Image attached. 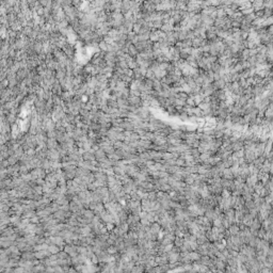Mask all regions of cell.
Here are the masks:
<instances>
[{"label": "cell", "mask_w": 273, "mask_h": 273, "mask_svg": "<svg viewBox=\"0 0 273 273\" xmlns=\"http://www.w3.org/2000/svg\"><path fill=\"white\" fill-rule=\"evenodd\" d=\"M10 29H12V30L15 31V32H19V31L23 30V24L20 23L19 20H16L15 23L12 24V25H11Z\"/></svg>", "instance_id": "cell-7"}, {"label": "cell", "mask_w": 273, "mask_h": 273, "mask_svg": "<svg viewBox=\"0 0 273 273\" xmlns=\"http://www.w3.org/2000/svg\"><path fill=\"white\" fill-rule=\"evenodd\" d=\"M47 147H48V150H57V147L59 146V143H58V141H57L56 139H49L48 138V141H47Z\"/></svg>", "instance_id": "cell-5"}, {"label": "cell", "mask_w": 273, "mask_h": 273, "mask_svg": "<svg viewBox=\"0 0 273 273\" xmlns=\"http://www.w3.org/2000/svg\"><path fill=\"white\" fill-rule=\"evenodd\" d=\"M128 101H129V105L132 106V107H135V108H141L142 107V99H141V97L129 96Z\"/></svg>", "instance_id": "cell-2"}, {"label": "cell", "mask_w": 273, "mask_h": 273, "mask_svg": "<svg viewBox=\"0 0 273 273\" xmlns=\"http://www.w3.org/2000/svg\"><path fill=\"white\" fill-rule=\"evenodd\" d=\"M108 44L106 43L105 41H101L99 44H98V48L100 50L101 53H108Z\"/></svg>", "instance_id": "cell-9"}, {"label": "cell", "mask_w": 273, "mask_h": 273, "mask_svg": "<svg viewBox=\"0 0 273 273\" xmlns=\"http://www.w3.org/2000/svg\"><path fill=\"white\" fill-rule=\"evenodd\" d=\"M141 28H142V25H140V24L135 23V25H133L132 31H133V32H135V34H139V32H140V30H141Z\"/></svg>", "instance_id": "cell-11"}, {"label": "cell", "mask_w": 273, "mask_h": 273, "mask_svg": "<svg viewBox=\"0 0 273 273\" xmlns=\"http://www.w3.org/2000/svg\"><path fill=\"white\" fill-rule=\"evenodd\" d=\"M7 121L11 124L12 126L15 125V124L18 122V120H17V115H16V114H13V113H10V114L7 116Z\"/></svg>", "instance_id": "cell-8"}, {"label": "cell", "mask_w": 273, "mask_h": 273, "mask_svg": "<svg viewBox=\"0 0 273 273\" xmlns=\"http://www.w3.org/2000/svg\"><path fill=\"white\" fill-rule=\"evenodd\" d=\"M117 105H119V109H125V110H128L129 106H130L128 99H124V98L117 99Z\"/></svg>", "instance_id": "cell-3"}, {"label": "cell", "mask_w": 273, "mask_h": 273, "mask_svg": "<svg viewBox=\"0 0 273 273\" xmlns=\"http://www.w3.org/2000/svg\"><path fill=\"white\" fill-rule=\"evenodd\" d=\"M94 155H95V158L98 159L99 161H102L106 159V152L104 150H101V148H98V150L94 153Z\"/></svg>", "instance_id": "cell-6"}, {"label": "cell", "mask_w": 273, "mask_h": 273, "mask_svg": "<svg viewBox=\"0 0 273 273\" xmlns=\"http://www.w3.org/2000/svg\"><path fill=\"white\" fill-rule=\"evenodd\" d=\"M0 86H1V90H5V89H8V88H9V80H8V78L4 79V80H2Z\"/></svg>", "instance_id": "cell-13"}, {"label": "cell", "mask_w": 273, "mask_h": 273, "mask_svg": "<svg viewBox=\"0 0 273 273\" xmlns=\"http://www.w3.org/2000/svg\"><path fill=\"white\" fill-rule=\"evenodd\" d=\"M83 158H84L86 161H94V159H95V155L92 154L91 152H86V153L83 154Z\"/></svg>", "instance_id": "cell-10"}, {"label": "cell", "mask_w": 273, "mask_h": 273, "mask_svg": "<svg viewBox=\"0 0 273 273\" xmlns=\"http://www.w3.org/2000/svg\"><path fill=\"white\" fill-rule=\"evenodd\" d=\"M128 55H129L131 58H133V59H135V58L138 57L139 51H138V49H137V47H135L133 44H131V45L129 46V48H128Z\"/></svg>", "instance_id": "cell-4"}, {"label": "cell", "mask_w": 273, "mask_h": 273, "mask_svg": "<svg viewBox=\"0 0 273 273\" xmlns=\"http://www.w3.org/2000/svg\"><path fill=\"white\" fill-rule=\"evenodd\" d=\"M62 50H63V53H65V56L67 57L68 59H71V60L75 59V48H74V45H73V44H69V43H68L67 45L65 46Z\"/></svg>", "instance_id": "cell-1"}, {"label": "cell", "mask_w": 273, "mask_h": 273, "mask_svg": "<svg viewBox=\"0 0 273 273\" xmlns=\"http://www.w3.org/2000/svg\"><path fill=\"white\" fill-rule=\"evenodd\" d=\"M104 41H105L106 43L108 44V45H112V44H114V43H115V42L113 41L112 38H109L108 35H106L105 38H104Z\"/></svg>", "instance_id": "cell-14"}, {"label": "cell", "mask_w": 273, "mask_h": 273, "mask_svg": "<svg viewBox=\"0 0 273 273\" xmlns=\"http://www.w3.org/2000/svg\"><path fill=\"white\" fill-rule=\"evenodd\" d=\"M17 160H18V158L16 157L15 155H12V156H10V157H9V159H8V161H9V163H10V164H15L16 162H17Z\"/></svg>", "instance_id": "cell-12"}]
</instances>
